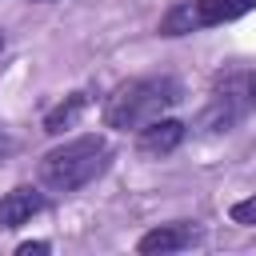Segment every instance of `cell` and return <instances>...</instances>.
Wrapping results in <instances>:
<instances>
[{
    "label": "cell",
    "mask_w": 256,
    "mask_h": 256,
    "mask_svg": "<svg viewBox=\"0 0 256 256\" xmlns=\"http://www.w3.org/2000/svg\"><path fill=\"white\" fill-rule=\"evenodd\" d=\"M256 8V0H188V4H176L160 16V36H188V32H200V28H216V24H228V20H240Z\"/></svg>",
    "instance_id": "obj_4"
},
{
    "label": "cell",
    "mask_w": 256,
    "mask_h": 256,
    "mask_svg": "<svg viewBox=\"0 0 256 256\" xmlns=\"http://www.w3.org/2000/svg\"><path fill=\"white\" fill-rule=\"evenodd\" d=\"M108 164H112V148L104 136H76L40 160V180L52 192H80L84 184L104 176Z\"/></svg>",
    "instance_id": "obj_2"
},
{
    "label": "cell",
    "mask_w": 256,
    "mask_h": 256,
    "mask_svg": "<svg viewBox=\"0 0 256 256\" xmlns=\"http://www.w3.org/2000/svg\"><path fill=\"white\" fill-rule=\"evenodd\" d=\"M192 244H200V228L188 224V220H172V224H160V228L144 232L136 252L140 256H164V252H184Z\"/></svg>",
    "instance_id": "obj_5"
},
{
    "label": "cell",
    "mask_w": 256,
    "mask_h": 256,
    "mask_svg": "<svg viewBox=\"0 0 256 256\" xmlns=\"http://www.w3.org/2000/svg\"><path fill=\"white\" fill-rule=\"evenodd\" d=\"M44 208H48V200H44V192H40V188H32V184L12 188V192L0 200V232L28 224V220H32L36 212H44Z\"/></svg>",
    "instance_id": "obj_7"
},
{
    "label": "cell",
    "mask_w": 256,
    "mask_h": 256,
    "mask_svg": "<svg viewBox=\"0 0 256 256\" xmlns=\"http://www.w3.org/2000/svg\"><path fill=\"white\" fill-rule=\"evenodd\" d=\"M256 108V80L252 72H220L212 84V100L200 112L204 132H228Z\"/></svg>",
    "instance_id": "obj_3"
},
{
    "label": "cell",
    "mask_w": 256,
    "mask_h": 256,
    "mask_svg": "<svg viewBox=\"0 0 256 256\" xmlns=\"http://www.w3.org/2000/svg\"><path fill=\"white\" fill-rule=\"evenodd\" d=\"M180 96H184V88L176 76H136V80L112 88V96L104 100V124L120 128V132H136L148 120L176 108Z\"/></svg>",
    "instance_id": "obj_1"
},
{
    "label": "cell",
    "mask_w": 256,
    "mask_h": 256,
    "mask_svg": "<svg viewBox=\"0 0 256 256\" xmlns=\"http://www.w3.org/2000/svg\"><path fill=\"white\" fill-rule=\"evenodd\" d=\"M252 80H256V72H252Z\"/></svg>",
    "instance_id": "obj_12"
},
{
    "label": "cell",
    "mask_w": 256,
    "mask_h": 256,
    "mask_svg": "<svg viewBox=\"0 0 256 256\" xmlns=\"http://www.w3.org/2000/svg\"><path fill=\"white\" fill-rule=\"evenodd\" d=\"M228 216H232V224H256V196H248V200H236Z\"/></svg>",
    "instance_id": "obj_9"
},
{
    "label": "cell",
    "mask_w": 256,
    "mask_h": 256,
    "mask_svg": "<svg viewBox=\"0 0 256 256\" xmlns=\"http://www.w3.org/2000/svg\"><path fill=\"white\" fill-rule=\"evenodd\" d=\"M32 252H52V244H48V240H24V244L16 248V256H32Z\"/></svg>",
    "instance_id": "obj_10"
},
{
    "label": "cell",
    "mask_w": 256,
    "mask_h": 256,
    "mask_svg": "<svg viewBox=\"0 0 256 256\" xmlns=\"http://www.w3.org/2000/svg\"><path fill=\"white\" fill-rule=\"evenodd\" d=\"M184 124L180 120H168V116H156V120H148L144 128H136V148H140V156H168V152H176L180 144H184Z\"/></svg>",
    "instance_id": "obj_6"
},
{
    "label": "cell",
    "mask_w": 256,
    "mask_h": 256,
    "mask_svg": "<svg viewBox=\"0 0 256 256\" xmlns=\"http://www.w3.org/2000/svg\"><path fill=\"white\" fill-rule=\"evenodd\" d=\"M0 48H4V32H0Z\"/></svg>",
    "instance_id": "obj_11"
},
{
    "label": "cell",
    "mask_w": 256,
    "mask_h": 256,
    "mask_svg": "<svg viewBox=\"0 0 256 256\" xmlns=\"http://www.w3.org/2000/svg\"><path fill=\"white\" fill-rule=\"evenodd\" d=\"M84 108H88V92H68V96L44 116V132H48V136H60L64 128L76 124V116H80Z\"/></svg>",
    "instance_id": "obj_8"
}]
</instances>
